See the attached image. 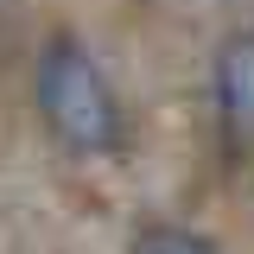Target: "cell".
Masks as SVG:
<instances>
[{"label": "cell", "mask_w": 254, "mask_h": 254, "mask_svg": "<svg viewBox=\"0 0 254 254\" xmlns=\"http://www.w3.org/2000/svg\"><path fill=\"white\" fill-rule=\"evenodd\" d=\"M38 115L70 153H108L121 140L115 89L76 38H51L38 51Z\"/></svg>", "instance_id": "1"}, {"label": "cell", "mask_w": 254, "mask_h": 254, "mask_svg": "<svg viewBox=\"0 0 254 254\" xmlns=\"http://www.w3.org/2000/svg\"><path fill=\"white\" fill-rule=\"evenodd\" d=\"M216 115L229 146H254V32L216 45Z\"/></svg>", "instance_id": "2"}, {"label": "cell", "mask_w": 254, "mask_h": 254, "mask_svg": "<svg viewBox=\"0 0 254 254\" xmlns=\"http://www.w3.org/2000/svg\"><path fill=\"white\" fill-rule=\"evenodd\" d=\"M133 254H216V242H203V235H190V229H172V222H159V229H140V235H133Z\"/></svg>", "instance_id": "3"}]
</instances>
